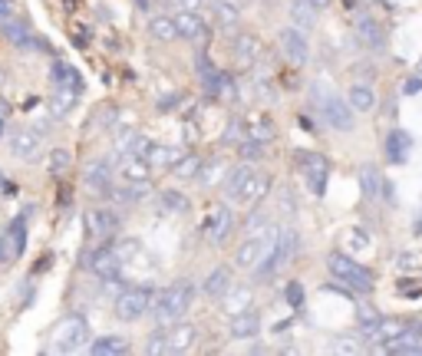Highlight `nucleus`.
I'll list each match as a JSON object with an SVG mask.
<instances>
[{"instance_id":"cd10ccee","label":"nucleus","mask_w":422,"mask_h":356,"mask_svg":"<svg viewBox=\"0 0 422 356\" xmlns=\"http://www.w3.org/2000/svg\"><path fill=\"white\" fill-rule=\"evenodd\" d=\"M159 205H162L165 214H185L188 208H192L188 195L178 192V188H165V192H159Z\"/></svg>"},{"instance_id":"c9c22d12","label":"nucleus","mask_w":422,"mask_h":356,"mask_svg":"<svg viewBox=\"0 0 422 356\" xmlns=\"http://www.w3.org/2000/svg\"><path fill=\"white\" fill-rule=\"evenodd\" d=\"M53 83H57V89H76L79 93V76L69 63H53Z\"/></svg>"},{"instance_id":"5701e85b","label":"nucleus","mask_w":422,"mask_h":356,"mask_svg":"<svg viewBox=\"0 0 422 356\" xmlns=\"http://www.w3.org/2000/svg\"><path fill=\"white\" fill-rule=\"evenodd\" d=\"M234 57H238L241 67H251V63L261 57V40L254 37V33H241V37L234 40Z\"/></svg>"},{"instance_id":"393cba45","label":"nucleus","mask_w":422,"mask_h":356,"mask_svg":"<svg viewBox=\"0 0 422 356\" xmlns=\"http://www.w3.org/2000/svg\"><path fill=\"white\" fill-rule=\"evenodd\" d=\"M149 33H152L155 40H162V43H172V40H178L175 17H172V13H155V17L149 20Z\"/></svg>"},{"instance_id":"58836bf2","label":"nucleus","mask_w":422,"mask_h":356,"mask_svg":"<svg viewBox=\"0 0 422 356\" xmlns=\"http://www.w3.org/2000/svg\"><path fill=\"white\" fill-rule=\"evenodd\" d=\"M221 172H224V159H211V162H202V172H198L195 182L202 185V188H211L221 178Z\"/></svg>"},{"instance_id":"8fccbe9b","label":"nucleus","mask_w":422,"mask_h":356,"mask_svg":"<svg viewBox=\"0 0 422 356\" xmlns=\"http://www.w3.org/2000/svg\"><path fill=\"white\" fill-rule=\"evenodd\" d=\"M330 353H360V337L356 340H336V343H330Z\"/></svg>"},{"instance_id":"13d9d810","label":"nucleus","mask_w":422,"mask_h":356,"mask_svg":"<svg viewBox=\"0 0 422 356\" xmlns=\"http://www.w3.org/2000/svg\"><path fill=\"white\" fill-rule=\"evenodd\" d=\"M310 4H314L316 10H326V7H330V0H310Z\"/></svg>"},{"instance_id":"c756f323","label":"nucleus","mask_w":422,"mask_h":356,"mask_svg":"<svg viewBox=\"0 0 422 356\" xmlns=\"http://www.w3.org/2000/svg\"><path fill=\"white\" fill-rule=\"evenodd\" d=\"M346 103H350L356 113H370V109L376 106V93L366 86V83H353L350 93H346Z\"/></svg>"},{"instance_id":"7c9ffc66","label":"nucleus","mask_w":422,"mask_h":356,"mask_svg":"<svg viewBox=\"0 0 422 356\" xmlns=\"http://www.w3.org/2000/svg\"><path fill=\"white\" fill-rule=\"evenodd\" d=\"M76 89H57V96L50 99V116L53 119H67L69 113H73V106H76Z\"/></svg>"},{"instance_id":"6ab92c4d","label":"nucleus","mask_w":422,"mask_h":356,"mask_svg":"<svg viewBox=\"0 0 422 356\" xmlns=\"http://www.w3.org/2000/svg\"><path fill=\"white\" fill-rule=\"evenodd\" d=\"M115 198V202H125V205H139L145 202L149 195H152V185H149V178H142V182H122L119 188H113L109 192Z\"/></svg>"},{"instance_id":"f257e3e1","label":"nucleus","mask_w":422,"mask_h":356,"mask_svg":"<svg viewBox=\"0 0 422 356\" xmlns=\"http://www.w3.org/2000/svg\"><path fill=\"white\" fill-rule=\"evenodd\" d=\"M195 300V284L192 280H178L172 287H165L162 294H155V304H152V317L159 327H172L175 320L185 317V310L192 307Z\"/></svg>"},{"instance_id":"680f3d73","label":"nucleus","mask_w":422,"mask_h":356,"mask_svg":"<svg viewBox=\"0 0 422 356\" xmlns=\"http://www.w3.org/2000/svg\"><path fill=\"white\" fill-rule=\"evenodd\" d=\"M0 135H4V116H0Z\"/></svg>"},{"instance_id":"f03ea898","label":"nucleus","mask_w":422,"mask_h":356,"mask_svg":"<svg viewBox=\"0 0 422 356\" xmlns=\"http://www.w3.org/2000/svg\"><path fill=\"white\" fill-rule=\"evenodd\" d=\"M310 93L316 96V106H320V113H324L330 129H336V132H350V129H353V106H350L346 99L333 96V89H326L324 83H314Z\"/></svg>"},{"instance_id":"0eeeda50","label":"nucleus","mask_w":422,"mask_h":356,"mask_svg":"<svg viewBox=\"0 0 422 356\" xmlns=\"http://www.w3.org/2000/svg\"><path fill=\"white\" fill-rule=\"evenodd\" d=\"M278 47H280V53L294 63V67H304V63L310 59V43H307V37L300 33V27L278 30Z\"/></svg>"},{"instance_id":"5fc2aeb1","label":"nucleus","mask_w":422,"mask_h":356,"mask_svg":"<svg viewBox=\"0 0 422 356\" xmlns=\"http://www.w3.org/2000/svg\"><path fill=\"white\" fill-rule=\"evenodd\" d=\"M419 89H422V76H413V79H406V83H403V93H406V96H416Z\"/></svg>"},{"instance_id":"09e8293b","label":"nucleus","mask_w":422,"mask_h":356,"mask_svg":"<svg viewBox=\"0 0 422 356\" xmlns=\"http://www.w3.org/2000/svg\"><path fill=\"white\" fill-rule=\"evenodd\" d=\"M284 297H287L290 307H300V304H304V284H300V280H290L287 290H284Z\"/></svg>"},{"instance_id":"f3484780","label":"nucleus","mask_w":422,"mask_h":356,"mask_svg":"<svg viewBox=\"0 0 422 356\" xmlns=\"http://www.w3.org/2000/svg\"><path fill=\"white\" fill-rule=\"evenodd\" d=\"M7 142H10V152L17 155V159H23V162L37 159V152H40V135L33 129H17Z\"/></svg>"},{"instance_id":"2f4dec72","label":"nucleus","mask_w":422,"mask_h":356,"mask_svg":"<svg viewBox=\"0 0 422 356\" xmlns=\"http://www.w3.org/2000/svg\"><path fill=\"white\" fill-rule=\"evenodd\" d=\"M221 307L228 314H241V310L251 307V287H231L224 297H221Z\"/></svg>"},{"instance_id":"a19ab883","label":"nucleus","mask_w":422,"mask_h":356,"mask_svg":"<svg viewBox=\"0 0 422 356\" xmlns=\"http://www.w3.org/2000/svg\"><path fill=\"white\" fill-rule=\"evenodd\" d=\"M251 212H254V214H248V222H244L248 238H251V234H268L270 231V218L261 212V205H258V208H251Z\"/></svg>"},{"instance_id":"3c124183","label":"nucleus","mask_w":422,"mask_h":356,"mask_svg":"<svg viewBox=\"0 0 422 356\" xmlns=\"http://www.w3.org/2000/svg\"><path fill=\"white\" fill-rule=\"evenodd\" d=\"M356 320H360V323H376L380 314H376V307H370V304H360V307H356Z\"/></svg>"},{"instance_id":"ea45409f","label":"nucleus","mask_w":422,"mask_h":356,"mask_svg":"<svg viewBox=\"0 0 422 356\" xmlns=\"http://www.w3.org/2000/svg\"><path fill=\"white\" fill-rule=\"evenodd\" d=\"M360 185H363L366 198H376V195L383 192V188H380V172H376V165H360Z\"/></svg>"},{"instance_id":"c03bdc74","label":"nucleus","mask_w":422,"mask_h":356,"mask_svg":"<svg viewBox=\"0 0 422 356\" xmlns=\"http://www.w3.org/2000/svg\"><path fill=\"white\" fill-rule=\"evenodd\" d=\"M241 139H248V125H244V119H231L228 129H224V135H221V142H241Z\"/></svg>"},{"instance_id":"6e6d98bb","label":"nucleus","mask_w":422,"mask_h":356,"mask_svg":"<svg viewBox=\"0 0 422 356\" xmlns=\"http://www.w3.org/2000/svg\"><path fill=\"white\" fill-rule=\"evenodd\" d=\"M178 4H182V7H188V10H198L205 0H178Z\"/></svg>"},{"instance_id":"c85d7f7f","label":"nucleus","mask_w":422,"mask_h":356,"mask_svg":"<svg viewBox=\"0 0 422 356\" xmlns=\"http://www.w3.org/2000/svg\"><path fill=\"white\" fill-rule=\"evenodd\" d=\"M316 13H320V10H316L310 0H290V20H294V27L310 30L316 23Z\"/></svg>"},{"instance_id":"49530a36","label":"nucleus","mask_w":422,"mask_h":356,"mask_svg":"<svg viewBox=\"0 0 422 356\" xmlns=\"http://www.w3.org/2000/svg\"><path fill=\"white\" fill-rule=\"evenodd\" d=\"M67 168H69V152L67 149H53V152H50V172L63 175Z\"/></svg>"},{"instance_id":"412c9836","label":"nucleus","mask_w":422,"mask_h":356,"mask_svg":"<svg viewBox=\"0 0 422 356\" xmlns=\"http://www.w3.org/2000/svg\"><path fill=\"white\" fill-rule=\"evenodd\" d=\"M297 251H300V238H297V231H294V228H280L278 241H274V254H278L280 268H284V264H290V260L297 258Z\"/></svg>"},{"instance_id":"de8ad7c7","label":"nucleus","mask_w":422,"mask_h":356,"mask_svg":"<svg viewBox=\"0 0 422 356\" xmlns=\"http://www.w3.org/2000/svg\"><path fill=\"white\" fill-rule=\"evenodd\" d=\"M149 149H152V139H149V135L135 132V139L129 142V149H125V152H129V155H142V159H145V155H149Z\"/></svg>"},{"instance_id":"aec40b11","label":"nucleus","mask_w":422,"mask_h":356,"mask_svg":"<svg viewBox=\"0 0 422 356\" xmlns=\"http://www.w3.org/2000/svg\"><path fill=\"white\" fill-rule=\"evenodd\" d=\"M149 172H152V162H149V159L125 152L122 165H119V178H122V182H142V178H149Z\"/></svg>"},{"instance_id":"a211bd4d","label":"nucleus","mask_w":422,"mask_h":356,"mask_svg":"<svg viewBox=\"0 0 422 356\" xmlns=\"http://www.w3.org/2000/svg\"><path fill=\"white\" fill-rule=\"evenodd\" d=\"M353 30H356V40L363 43V47H370V50H383V27H380V20H373V17H356L353 20Z\"/></svg>"},{"instance_id":"f8f14e48","label":"nucleus","mask_w":422,"mask_h":356,"mask_svg":"<svg viewBox=\"0 0 422 356\" xmlns=\"http://www.w3.org/2000/svg\"><path fill=\"white\" fill-rule=\"evenodd\" d=\"M83 222H86V231L89 238H109V234H115V228H119V222H115L113 212H106V208H89L86 214H83Z\"/></svg>"},{"instance_id":"72a5a7b5","label":"nucleus","mask_w":422,"mask_h":356,"mask_svg":"<svg viewBox=\"0 0 422 356\" xmlns=\"http://www.w3.org/2000/svg\"><path fill=\"white\" fill-rule=\"evenodd\" d=\"M145 353H152V356H169V353H172L169 327H159L155 333H149V340H145Z\"/></svg>"},{"instance_id":"4c0bfd02","label":"nucleus","mask_w":422,"mask_h":356,"mask_svg":"<svg viewBox=\"0 0 422 356\" xmlns=\"http://www.w3.org/2000/svg\"><path fill=\"white\" fill-rule=\"evenodd\" d=\"M264 149H268V142H258V139H241L238 142V155H241V162H261V159H264Z\"/></svg>"},{"instance_id":"dca6fc26","label":"nucleus","mask_w":422,"mask_h":356,"mask_svg":"<svg viewBox=\"0 0 422 356\" xmlns=\"http://www.w3.org/2000/svg\"><path fill=\"white\" fill-rule=\"evenodd\" d=\"M86 188L93 195H109L113 192V165L106 162V159H99V162H93L86 168Z\"/></svg>"},{"instance_id":"6e6552de","label":"nucleus","mask_w":422,"mask_h":356,"mask_svg":"<svg viewBox=\"0 0 422 356\" xmlns=\"http://www.w3.org/2000/svg\"><path fill=\"white\" fill-rule=\"evenodd\" d=\"M0 30H4V37H7L17 50H50L47 40H37L33 33H30L27 23H20V20L4 17V27H0Z\"/></svg>"},{"instance_id":"423d86ee","label":"nucleus","mask_w":422,"mask_h":356,"mask_svg":"<svg viewBox=\"0 0 422 356\" xmlns=\"http://www.w3.org/2000/svg\"><path fill=\"white\" fill-rule=\"evenodd\" d=\"M297 165H300V172H304V178H307V188L320 198V195L326 192V178H330V162H326V155L304 149V152L297 155Z\"/></svg>"},{"instance_id":"b1692460","label":"nucleus","mask_w":422,"mask_h":356,"mask_svg":"<svg viewBox=\"0 0 422 356\" xmlns=\"http://www.w3.org/2000/svg\"><path fill=\"white\" fill-rule=\"evenodd\" d=\"M89 353L96 356H119V353H129V340L125 337H115V333H106V337L93 340L89 343Z\"/></svg>"},{"instance_id":"39448f33","label":"nucleus","mask_w":422,"mask_h":356,"mask_svg":"<svg viewBox=\"0 0 422 356\" xmlns=\"http://www.w3.org/2000/svg\"><path fill=\"white\" fill-rule=\"evenodd\" d=\"M89 343V323L83 317H67L57 327L53 337V353H76Z\"/></svg>"},{"instance_id":"37998d69","label":"nucleus","mask_w":422,"mask_h":356,"mask_svg":"<svg viewBox=\"0 0 422 356\" xmlns=\"http://www.w3.org/2000/svg\"><path fill=\"white\" fill-rule=\"evenodd\" d=\"M218 96L224 103H241V93H238V83L228 76V73H221V83H218Z\"/></svg>"},{"instance_id":"9b49d317","label":"nucleus","mask_w":422,"mask_h":356,"mask_svg":"<svg viewBox=\"0 0 422 356\" xmlns=\"http://www.w3.org/2000/svg\"><path fill=\"white\" fill-rule=\"evenodd\" d=\"M268 192H270V175L254 172L248 182H244V188L238 192V198H234V202L244 205V208H258V205L268 198Z\"/></svg>"},{"instance_id":"1a4fd4ad","label":"nucleus","mask_w":422,"mask_h":356,"mask_svg":"<svg viewBox=\"0 0 422 356\" xmlns=\"http://www.w3.org/2000/svg\"><path fill=\"white\" fill-rule=\"evenodd\" d=\"M205 231H208V241L215 244V248H221L224 241L231 238V231H234V212L231 208H215L211 212V218H208V224H205Z\"/></svg>"},{"instance_id":"4468645a","label":"nucleus","mask_w":422,"mask_h":356,"mask_svg":"<svg viewBox=\"0 0 422 356\" xmlns=\"http://www.w3.org/2000/svg\"><path fill=\"white\" fill-rule=\"evenodd\" d=\"M231 287H234V270L224 268V264H218V268H215L208 277H205L202 294H205V297H211V300H221Z\"/></svg>"},{"instance_id":"20e7f679","label":"nucleus","mask_w":422,"mask_h":356,"mask_svg":"<svg viewBox=\"0 0 422 356\" xmlns=\"http://www.w3.org/2000/svg\"><path fill=\"white\" fill-rule=\"evenodd\" d=\"M152 304H155L152 287H125V290H119V297H115L113 314L122 320V323H135V320H142L145 314H152Z\"/></svg>"},{"instance_id":"052dcab7","label":"nucleus","mask_w":422,"mask_h":356,"mask_svg":"<svg viewBox=\"0 0 422 356\" xmlns=\"http://www.w3.org/2000/svg\"><path fill=\"white\" fill-rule=\"evenodd\" d=\"M135 4H139V7H145V10H149V0H135Z\"/></svg>"},{"instance_id":"4d7b16f0","label":"nucleus","mask_w":422,"mask_h":356,"mask_svg":"<svg viewBox=\"0 0 422 356\" xmlns=\"http://www.w3.org/2000/svg\"><path fill=\"white\" fill-rule=\"evenodd\" d=\"M169 106H178V96H165V103H162V109H169Z\"/></svg>"},{"instance_id":"2eb2a0df","label":"nucleus","mask_w":422,"mask_h":356,"mask_svg":"<svg viewBox=\"0 0 422 356\" xmlns=\"http://www.w3.org/2000/svg\"><path fill=\"white\" fill-rule=\"evenodd\" d=\"M175 27H178V37L182 40H202L205 37V20H202V10H175Z\"/></svg>"},{"instance_id":"9d476101","label":"nucleus","mask_w":422,"mask_h":356,"mask_svg":"<svg viewBox=\"0 0 422 356\" xmlns=\"http://www.w3.org/2000/svg\"><path fill=\"white\" fill-rule=\"evenodd\" d=\"M228 333H231V340H254L261 333V310L248 307V310H241V314H231Z\"/></svg>"},{"instance_id":"a18cd8bd","label":"nucleus","mask_w":422,"mask_h":356,"mask_svg":"<svg viewBox=\"0 0 422 356\" xmlns=\"http://www.w3.org/2000/svg\"><path fill=\"white\" fill-rule=\"evenodd\" d=\"M115 258H119V264H129V260H135V254H139V241H119V244H115Z\"/></svg>"},{"instance_id":"79ce46f5","label":"nucleus","mask_w":422,"mask_h":356,"mask_svg":"<svg viewBox=\"0 0 422 356\" xmlns=\"http://www.w3.org/2000/svg\"><path fill=\"white\" fill-rule=\"evenodd\" d=\"M248 135L251 139H258V142H270V139L278 135V125L270 122V119H258V122L248 125Z\"/></svg>"},{"instance_id":"473e14b6","label":"nucleus","mask_w":422,"mask_h":356,"mask_svg":"<svg viewBox=\"0 0 422 356\" xmlns=\"http://www.w3.org/2000/svg\"><path fill=\"white\" fill-rule=\"evenodd\" d=\"M7 234H10V244H13V258H20L23 248H27V214H17V218L10 222Z\"/></svg>"},{"instance_id":"603ef678","label":"nucleus","mask_w":422,"mask_h":356,"mask_svg":"<svg viewBox=\"0 0 422 356\" xmlns=\"http://www.w3.org/2000/svg\"><path fill=\"white\" fill-rule=\"evenodd\" d=\"M10 258H13V244H10V234L4 231V234H0V264L10 260Z\"/></svg>"},{"instance_id":"e433bc0d","label":"nucleus","mask_w":422,"mask_h":356,"mask_svg":"<svg viewBox=\"0 0 422 356\" xmlns=\"http://www.w3.org/2000/svg\"><path fill=\"white\" fill-rule=\"evenodd\" d=\"M182 155H185V152H178V149H169V145H152V149H149V155H145V159H149V162H152V165H162V168H172V165L178 162Z\"/></svg>"},{"instance_id":"bf43d9fd","label":"nucleus","mask_w":422,"mask_h":356,"mask_svg":"<svg viewBox=\"0 0 422 356\" xmlns=\"http://www.w3.org/2000/svg\"><path fill=\"white\" fill-rule=\"evenodd\" d=\"M416 76H422V59H419V63H416Z\"/></svg>"},{"instance_id":"7ed1b4c3","label":"nucleus","mask_w":422,"mask_h":356,"mask_svg":"<svg viewBox=\"0 0 422 356\" xmlns=\"http://www.w3.org/2000/svg\"><path fill=\"white\" fill-rule=\"evenodd\" d=\"M326 268H330V274H333L340 284H346V287L356 290V294H370V290H373V274H370L363 264H356V258H350V254H330V258H326Z\"/></svg>"},{"instance_id":"4be33fe9","label":"nucleus","mask_w":422,"mask_h":356,"mask_svg":"<svg viewBox=\"0 0 422 356\" xmlns=\"http://www.w3.org/2000/svg\"><path fill=\"white\" fill-rule=\"evenodd\" d=\"M195 337H198V327H192V323H178V320H175L172 327H169V340H172V353H185V350H192Z\"/></svg>"},{"instance_id":"ddd939ff","label":"nucleus","mask_w":422,"mask_h":356,"mask_svg":"<svg viewBox=\"0 0 422 356\" xmlns=\"http://www.w3.org/2000/svg\"><path fill=\"white\" fill-rule=\"evenodd\" d=\"M383 149H386V162L403 165L406 159H409V149H413V135L403 132V129H389V132H386Z\"/></svg>"},{"instance_id":"864d4df0","label":"nucleus","mask_w":422,"mask_h":356,"mask_svg":"<svg viewBox=\"0 0 422 356\" xmlns=\"http://www.w3.org/2000/svg\"><path fill=\"white\" fill-rule=\"evenodd\" d=\"M350 244H353L356 251H360V248H366V244H370V238H366V231H363V228H353V234H350Z\"/></svg>"},{"instance_id":"bb28decb","label":"nucleus","mask_w":422,"mask_h":356,"mask_svg":"<svg viewBox=\"0 0 422 356\" xmlns=\"http://www.w3.org/2000/svg\"><path fill=\"white\" fill-rule=\"evenodd\" d=\"M251 175H254L251 162H241V165H234L231 172H224V195H228V198H238V192L244 188V182H248Z\"/></svg>"},{"instance_id":"f704fd0d","label":"nucleus","mask_w":422,"mask_h":356,"mask_svg":"<svg viewBox=\"0 0 422 356\" xmlns=\"http://www.w3.org/2000/svg\"><path fill=\"white\" fill-rule=\"evenodd\" d=\"M211 7H215V17H218V23L224 30H231L241 20V10L234 7L231 0H211Z\"/></svg>"},{"instance_id":"e2e57ef3","label":"nucleus","mask_w":422,"mask_h":356,"mask_svg":"<svg viewBox=\"0 0 422 356\" xmlns=\"http://www.w3.org/2000/svg\"><path fill=\"white\" fill-rule=\"evenodd\" d=\"M0 83H4V76H0Z\"/></svg>"},{"instance_id":"a878e982","label":"nucleus","mask_w":422,"mask_h":356,"mask_svg":"<svg viewBox=\"0 0 422 356\" xmlns=\"http://www.w3.org/2000/svg\"><path fill=\"white\" fill-rule=\"evenodd\" d=\"M169 172H172V178H178V182H195L198 172H202V159H198L195 152H185Z\"/></svg>"}]
</instances>
